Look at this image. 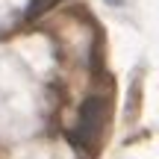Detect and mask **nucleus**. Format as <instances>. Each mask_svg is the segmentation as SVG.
I'll return each mask as SVG.
<instances>
[{
  "label": "nucleus",
  "mask_w": 159,
  "mask_h": 159,
  "mask_svg": "<svg viewBox=\"0 0 159 159\" xmlns=\"http://www.w3.org/2000/svg\"><path fill=\"white\" fill-rule=\"evenodd\" d=\"M109 118V103L106 97H97L91 94L89 100L83 103V109H80V118H77V127L71 130V142L80 144V148L85 150H94L97 148V133H100L103 121Z\"/></svg>",
  "instance_id": "nucleus-1"
},
{
  "label": "nucleus",
  "mask_w": 159,
  "mask_h": 159,
  "mask_svg": "<svg viewBox=\"0 0 159 159\" xmlns=\"http://www.w3.org/2000/svg\"><path fill=\"white\" fill-rule=\"evenodd\" d=\"M106 3H109V6H121L124 0H106Z\"/></svg>",
  "instance_id": "nucleus-3"
},
{
  "label": "nucleus",
  "mask_w": 159,
  "mask_h": 159,
  "mask_svg": "<svg viewBox=\"0 0 159 159\" xmlns=\"http://www.w3.org/2000/svg\"><path fill=\"white\" fill-rule=\"evenodd\" d=\"M59 0H30V6H27V18L33 21V18H39V15H44L47 9H53Z\"/></svg>",
  "instance_id": "nucleus-2"
}]
</instances>
